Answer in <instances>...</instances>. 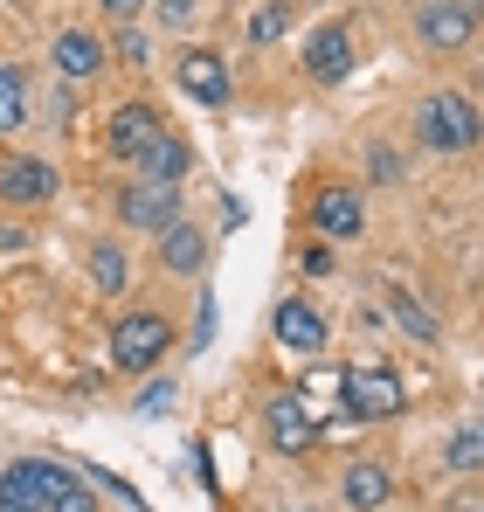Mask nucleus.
I'll use <instances>...</instances> for the list:
<instances>
[{
	"label": "nucleus",
	"mask_w": 484,
	"mask_h": 512,
	"mask_svg": "<svg viewBox=\"0 0 484 512\" xmlns=\"http://www.w3.org/2000/svg\"><path fill=\"white\" fill-rule=\"evenodd\" d=\"M360 222H367V208H360V194H353V187H325L319 201H312V229L332 236V243L360 236Z\"/></svg>",
	"instance_id": "8"
},
{
	"label": "nucleus",
	"mask_w": 484,
	"mask_h": 512,
	"mask_svg": "<svg viewBox=\"0 0 484 512\" xmlns=\"http://www.w3.org/2000/svg\"><path fill=\"white\" fill-rule=\"evenodd\" d=\"M153 139H160V118H153L146 104H118V111H111V153L139 160V153H146Z\"/></svg>",
	"instance_id": "13"
},
{
	"label": "nucleus",
	"mask_w": 484,
	"mask_h": 512,
	"mask_svg": "<svg viewBox=\"0 0 484 512\" xmlns=\"http://www.w3.org/2000/svg\"><path fill=\"white\" fill-rule=\"evenodd\" d=\"M118 56H125V63H139V56H146V35H132V28H125V35H118Z\"/></svg>",
	"instance_id": "26"
},
{
	"label": "nucleus",
	"mask_w": 484,
	"mask_h": 512,
	"mask_svg": "<svg viewBox=\"0 0 484 512\" xmlns=\"http://www.w3.org/2000/svg\"><path fill=\"white\" fill-rule=\"evenodd\" d=\"M305 70H312L319 84H339V77L353 70V35H346L339 21H325L319 35L305 42Z\"/></svg>",
	"instance_id": "10"
},
{
	"label": "nucleus",
	"mask_w": 484,
	"mask_h": 512,
	"mask_svg": "<svg viewBox=\"0 0 484 512\" xmlns=\"http://www.w3.org/2000/svg\"><path fill=\"white\" fill-rule=\"evenodd\" d=\"M56 70H63L70 84H83V77H97V70H104V42H97V35H83V28H70V35H56Z\"/></svg>",
	"instance_id": "14"
},
{
	"label": "nucleus",
	"mask_w": 484,
	"mask_h": 512,
	"mask_svg": "<svg viewBox=\"0 0 484 512\" xmlns=\"http://www.w3.org/2000/svg\"><path fill=\"white\" fill-rule=\"evenodd\" d=\"M395 319H402V326H408V333H415V340H422V346L436 340V319H429V312H422V305H415L408 291H395Z\"/></svg>",
	"instance_id": "21"
},
{
	"label": "nucleus",
	"mask_w": 484,
	"mask_h": 512,
	"mask_svg": "<svg viewBox=\"0 0 484 512\" xmlns=\"http://www.w3.org/2000/svg\"><path fill=\"white\" fill-rule=\"evenodd\" d=\"M450 464H457V471H484V416L450 436Z\"/></svg>",
	"instance_id": "19"
},
{
	"label": "nucleus",
	"mask_w": 484,
	"mask_h": 512,
	"mask_svg": "<svg viewBox=\"0 0 484 512\" xmlns=\"http://www.w3.org/2000/svg\"><path fill=\"white\" fill-rule=\"evenodd\" d=\"M21 118H28V77H21L14 63H0V139H7Z\"/></svg>",
	"instance_id": "18"
},
{
	"label": "nucleus",
	"mask_w": 484,
	"mask_h": 512,
	"mask_svg": "<svg viewBox=\"0 0 484 512\" xmlns=\"http://www.w3.org/2000/svg\"><path fill=\"white\" fill-rule=\"evenodd\" d=\"M56 167L49 160H0V201H49Z\"/></svg>",
	"instance_id": "11"
},
{
	"label": "nucleus",
	"mask_w": 484,
	"mask_h": 512,
	"mask_svg": "<svg viewBox=\"0 0 484 512\" xmlns=\"http://www.w3.org/2000/svg\"><path fill=\"white\" fill-rule=\"evenodd\" d=\"M339 492H346V506H353V512H381L395 485H388V471H381V464H353Z\"/></svg>",
	"instance_id": "15"
},
{
	"label": "nucleus",
	"mask_w": 484,
	"mask_h": 512,
	"mask_svg": "<svg viewBox=\"0 0 484 512\" xmlns=\"http://www.w3.org/2000/svg\"><path fill=\"white\" fill-rule=\"evenodd\" d=\"M478 14H484V0H429L422 7V42L429 49H464L478 35Z\"/></svg>",
	"instance_id": "5"
},
{
	"label": "nucleus",
	"mask_w": 484,
	"mask_h": 512,
	"mask_svg": "<svg viewBox=\"0 0 484 512\" xmlns=\"http://www.w3.org/2000/svg\"><path fill=\"white\" fill-rule=\"evenodd\" d=\"M173 77H180V90H187L194 104H222V97H229V70H222V56H208V49H187V56L173 63Z\"/></svg>",
	"instance_id": "9"
},
{
	"label": "nucleus",
	"mask_w": 484,
	"mask_h": 512,
	"mask_svg": "<svg viewBox=\"0 0 484 512\" xmlns=\"http://www.w3.org/2000/svg\"><path fill=\"white\" fill-rule=\"evenodd\" d=\"M478 132H484V118L464 90H436V97L415 104V139L429 153H464V146H478Z\"/></svg>",
	"instance_id": "1"
},
{
	"label": "nucleus",
	"mask_w": 484,
	"mask_h": 512,
	"mask_svg": "<svg viewBox=\"0 0 484 512\" xmlns=\"http://www.w3.org/2000/svg\"><path fill=\"white\" fill-rule=\"evenodd\" d=\"M118 215H125V229H166V222H180V187H166V180H132V187L118 194Z\"/></svg>",
	"instance_id": "4"
},
{
	"label": "nucleus",
	"mask_w": 484,
	"mask_h": 512,
	"mask_svg": "<svg viewBox=\"0 0 484 512\" xmlns=\"http://www.w3.org/2000/svg\"><path fill=\"white\" fill-rule=\"evenodd\" d=\"M139 7H146V0H104V14H125V21H132Z\"/></svg>",
	"instance_id": "27"
},
{
	"label": "nucleus",
	"mask_w": 484,
	"mask_h": 512,
	"mask_svg": "<svg viewBox=\"0 0 484 512\" xmlns=\"http://www.w3.org/2000/svg\"><path fill=\"white\" fill-rule=\"evenodd\" d=\"M201 256H208L201 229H187V222H166L160 229V263L166 270H201Z\"/></svg>",
	"instance_id": "16"
},
{
	"label": "nucleus",
	"mask_w": 484,
	"mask_h": 512,
	"mask_svg": "<svg viewBox=\"0 0 484 512\" xmlns=\"http://www.w3.org/2000/svg\"><path fill=\"white\" fill-rule=\"evenodd\" d=\"M339 395H346V416H367V423H381V416L402 409V381H395L388 367H353V374H339Z\"/></svg>",
	"instance_id": "3"
},
{
	"label": "nucleus",
	"mask_w": 484,
	"mask_h": 512,
	"mask_svg": "<svg viewBox=\"0 0 484 512\" xmlns=\"http://www.w3.org/2000/svg\"><path fill=\"white\" fill-rule=\"evenodd\" d=\"M270 326H277V346H291V353H319L325 346V319L312 305H298V298H284Z\"/></svg>",
	"instance_id": "12"
},
{
	"label": "nucleus",
	"mask_w": 484,
	"mask_h": 512,
	"mask_svg": "<svg viewBox=\"0 0 484 512\" xmlns=\"http://www.w3.org/2000/svg\"><path fill=\"white\" fill-rule=\"evenodd\" d=\"M263 423H270V443H277L284 457L312 450V436H319V423H312V402H305V395H277V402L263 409Z\"/></svg>",
	"instance_id": "7"
},
{
	"label": "nucleus",
	"mask_w": 484,
	"mask_h": 512,
	"mask_svg": "<svg viewBox=\"0 0 484 512\" xmlns=\"http://www.w3.org/2000/svg\"><path fill=\"white\" fill-rule=\"evenodd\" d=\"M90 277H97V291H125V256L97 250V256H90Z\"/></svg>",
	"instance_id": "22"
},
{
	"label": "nucleus",
	"mask_w": 484,
	"mask_h": 512,
	"mask_svg": "<svg viewBox=\"0 0 484 512\" xmlns=\"http://www.w3.org/2000/svg\"><path fill=\"white\" fill-rule=\"evenodd\" d=\"M160 21L166 28H187L194 21V0H160Z\"/></svg>",
	"instance_id": "24"
},
{
	"label": "nucleus",
	"mask_w": 484,
	"mask_h": 512,
	"mask_svg": "<svg viewBox=\"0 0 484 512\" xmlns=\"http://www.w3.org/2000/svg\"><path fill=\"white\" fill-rule=\"evenodd\" d=\"M166 346H173V326H166L160 312H132V319H118V333H111V367L139 374V367L160 360Z\"/></svg>",
	"instance_id": "2"
},
{
	"label": "nucleus",
	"mask_w": 484,
	"mask_h": 512,
	"mask_svg": "<svg viewBox=\"0 0 484 512\" xmlns=\"http://www.w3.org/2000/svg\"><path fill=\"white\" fill-rule=\"evenodd\" d=\"M284 14H291V7H284V0H270V7L256 14V42H277V35H284Z\"/></svg>",
	"instance_id": "23"
},
{
	"label": "nucleus",
	"mask_w": 484,
	"mask_h": 512,
	"mask_svg": "<svg viewBox=\"0 0 484 512\" xmlns=\"http://www.w3.org/2000/svg\"><path fill=\"white\" fill-rule=\"evenodd\" d=\"M166 402H173V388H166V381H153V388H146V395H139V409H146V416H160Z\"/></svg>",
	"instance_id": "25"
},
{
	"label": "nucleus",
	"mask_w": 484,
	"mask_h": 512,
	"mask_svg": "<svg viewBox=\"0 0 484 512\" xmlns=\"http://www.w3.org/2000/svg\"><path fill=\"white\" fill-rule=\"evenodd\" d=\"M464 512H484V506H464Z\"/></svg>",
	"instance_id": "28"
},
{
	"label": "nucleus",
	"mask_w": 484,
	"mask_h": 512,
	"mask_svg": "<svg viewBox=\"0 0 484 512\" xmlns=\"http://www.w3.org/2000/svg\"><path fill=\"white\" fill-rule=\"evenodd\" d=\"M49 512H97V506H90V485H77L70 471H56V492H49Z\"/></svg>",
	"instance_id": "20"
},
{
	"label": "nucleus",
	"mask_w": 484,
	"mask_h": 512,
	"mask_svg": "<svg viewBox=\"0 0 484 512\" xmlns=\"http://www.w3.org/2000/svg\"><path fill=\"white\" fill-rule=\"evenodd\" d=\"M139 167H146V180H166V187H180V173H187V139L160 132V139L139 153Z\"/></svg>",
	"instance_id": "17"
},
{
	"label": "nucleus",
	"mask_w": 484,
	"mask_h": 512,
	"mask_svg": "<svg viewBox=\"0 0 484 512\" xmlns=\"http://www.w3.org/2000/svg\"><path fill=\"white\" fill-rule=\"evenodd\" d=\"M49 492H56V464L28 457L0 478V512H49Z\"/></svg>",
	"instance_id": "6"
}]
</instances>
